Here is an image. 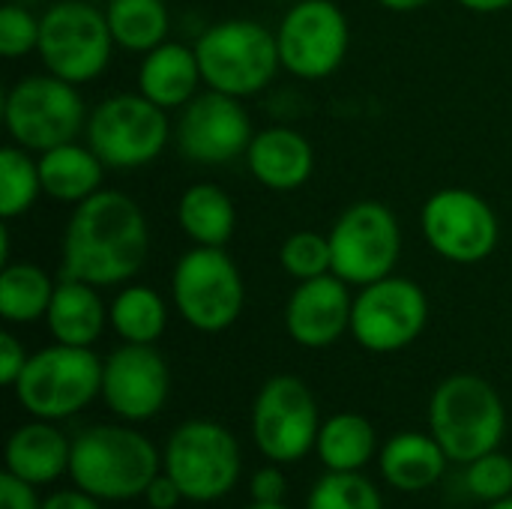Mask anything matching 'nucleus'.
<instances>
[{
  "instance_id": "1",
  "label": "nucleus",
  "mask_w": 512,
  "mask_h": 509,
  "mask_svg": "<svg viewBox=\"0 0 512 509\" xmlns=\"http://www.w3.org/2000/svg\"><path fill=\"white\" fill-rule=\"evenodd\" d=\"M147 255L150 228L138 201L117 189H99L72 210L63 228L60 276L117 288L141 273Z\"/></svg>"
},
{
  "instance_id": "2",
  "label": "nucleus",
  "mask_w": 512,
  "mask_h": 509,
  "mask_svg": "<svg viewBox=\"0 0 512 509\" xmlns=\"http://www.w3.org/2000/svg\"><path fill=\"white\" fill-rule=\"evenodd\" d=\"M75 489L96 501H135L162 474L156 447L129 426H93L72 441Z\"/></svg>"
},
{
  "instance_id": "3",
  "label": "nucleus",
  "mask_w": 512,
  "mask_h": 509,
  "mask_svg": "<svg viewBox=\"0 0 512 509\" xmlns=\"http://www.w3.org/2000/svg\"><path fill=\"white\" fill-rule=\"evenodd\" d=\"M204 84L234 99H249L270 87L282 69L276 30L255 18H225L210 24L195 42Z\"/></svg>"
},
{
  "instance_id": "4",
  "label": "nucleus",
  "mask_w": 512,
  "mask_h": 509,
  "mask_svg": "<svg viewBox=\"0 0 512 509\" xmlns=\"http://www.w3.org/2000/svg\"><path fill=\"white\" fill-rule=\"evenodd\" d=\"M429 426L447 459L468 465L501 447L507 432V411L489 381L462 372L438 384L429 405Z\"/></svg>"
},
{
  "instance_id": "5",
  "label": "nucleus",
  "mask_w": 512,
  "mask_h": 509,
  "mask_svg": "<svg viewBox=\"0 0 512 509\" xmlns=\"http://www.w3.org/2000/svg\"><path fill=\"white\" fill-rule=\"evenodd\" d=\"M87 117L78 84L51 72L24 75L3 96V126L9 141L36 156L75 141L84 132Z\"/></svg>"
},
{
  "instance_id": "6",
  "label": "nucleus",
  "mask_w": 512,
  "mask_h": 509,
  "mask_svg": "<svg viewBox=\"0 0 512 509\" xmlns=\"http://www.w3.org/2000/svg\"><path fill=\"white\" fill-rule=\"evenodd\" d=\"M171 138L174 126L168 123V111L144 93H114L102 99L84 126L87 147L111 171H135L156 162Z\"/></svg>"
},
{
  "instance_id": "7",
  "label": "nucleus",
  "mask_w": 512,
  "mask_h": 509,
  "mask_svg": "<svg viewBox=\"0 0 512 509\" xmlns=\"http://www.w3.org/2000/svg\"><path fill=\"white\" fill-rule=\"evenodd\" d=\"M177 315L198 333H225L246 306V282L225 246H192L171 273Z\"/></svg>"
},
{
  "instance_id": "8",
  "label": "nucleus",
  "mask_w": 512,
  "mask_h": 509,
  "mask_svg": "<svg viewBox=\"0 0 512 509\" xmlns=\"http://www.w3.org/2000/svg\"><path fill=\"white\" fill-rule=\"evenodd\" d=\"M114 48L105 9L90 0H57L39 15L36 54L45 72L69 84L96 81L108 69Z\"/></svg>"
},
{
  "instance_id": "9",
  "label": "nucleus",
  "mask_w": 512,
  "mask_h": 509,
  "mask_svg": "<svg viewBox=\"0 0 512 509\" xmlns=\"http://www.w3.org/2000/svg\"><path fill=\"white\" fill-rule=\"evenodd\" d=\"M12 390L30 417L66 420L102 396V360L90 348L54 342L30 354Z\"/></svg>"
},
{
  "instance_id": "10",
  "label": "nucleus",
  "mask_w": 512,
  "mask_h": 509,
  "mask_svg": "<svg viewBox=\"0 0 512 509\" xmlns=\"http://www.w3.org/2000/svg\"><path fill=\"white\" fill-rule=\"evenodd\" d=\"M162 468L180 486L186 501L210 504L234 489L240 477V447L225 426L213 420H189L171 432Z\"/></svg>"
},
{
  "instance_id": "11",
  "label": "nucleus",
  "mask_w": 512,
  "mask_h": 509,
  "mask_svg": "<svg viewBox=\"0 0 512 509\" xmlns=\"http://www.w3.org/2000/svg\"><path fill=\"white\" fill-rule=\"evenodd\" d=\"M333 273L354 288L393 276L402 258V225L381 201H357L330 228Z\"/></svg>"
},
{
  "instance_id": "12",
  "label": "nucleus",
  "mask_w": 512,
  "mask_h": 509,
  "mask_svg": "<svg viewBox=\"0 0 512 509\" xmlns=\"http://www.w3.org/2000/svg\"><path fill=\"white\" fill-rule=\"evenodd\" d=\"M282 69L300 81L336 75L351 48V24L333 0H294L276 27Z\"/></svg>"
},
{
  "instance_id": "13",
  "label": "nucleus",
  "mask_w": 512,
  "mask_h": 509,
  "mask_svg": "<svg viewBox=\"0 0 512 509\" xmlns=\"http://www.w3.org/2000/svg\"><path fill=\"white\" fill-rule=\"evenodd\" d=\"M420 228L435 255L450 264H480L501 240V222L492 204L474 189L450 186L426 198Z\"/></svg>"
},
{
  "instance_id": "14",
  "label": "nucleus",
  "mask_w": 512,
  "mask_h": 509,
  "mask_svg": "<svg viewBox=\"0 0 512 509\" xmlns=\"http://www.w3.org/2000/svg\"><path fill=\"white\" fill-rule=\"evenodd\" d=\"M429 324L426 291L405 276H387L363 285L354 297L351 336L372 354H396L420 339Z\"/></svg>"
},
{
  "instance_id": "15",
  "label": "nucleus",
  "mask_w": 512,
  "mask_h": 509,
  "mask_svg": "<svg viewBox=\"0 0 512 509\" xmlns=\"http://www.w3.org/2000/svg\"><path fill=\"white\" fill-rule=\"evenodd\" d=\"M318 432V402L306 381L276 375L258 390L252 405V438L261 456L276 465L300 462L312 453Z\"/></svg>"
},
{
  "instance_id": "16",
  "label": "nucleus",
  "mask_w": 512,
  "mask_h": 509,
  "mask_svg": "<svg viewBox=\"0 0 512 509\" xmlns=\"http://www.w3.org/2000/svg\"><path fill=\"white\" fill-rule=\"evenodd\" d=\"M252 138V117L243 99L210 87L183 105L174 120V147L195 165H228L246 156Z\"/></svg>"
},
{
  "instance_id": "17",
  "label": "nucleus",
  "mask_w": 512,
  "mask_h": 509,
  "mask_svg": "<svg viewBox=\"0 0 512 509\" xmlns=\"http://www.w3.org/2000/svg\"><path fill=\"white\" fill-rule=\"evenodd\" d=\"M171 393V372L153 345L123 342L102 360V399L120 420L156 417Z\"/></svg>"
},
{
  "instance_id": "18",
  "label": "nucleus",
  "mask_w": 512,
  "mask_h": 509,
  "mask_svg": "<svg viewBox=\"0 0 512 509\" xmlns=\"http://www.w3.org/2000/svg\"><path fill=\"white\" fill-rule=\"evenodd\" d=\"M351 285L336 273L297 282L285 303V330L288 336L309 351L336 345L345 333H351L354 297Z\"/></svg>"
},
{
  "instance_id": "19",
  "label": "nucleus",
  "mask_w": 512,
  "mask_h": 509,
  "mask_svg": "<svg viewBox=\"0 0 512 509\" xmlns=\"http://www.w3.org/2000/svg\"><path fill=\"white\" fill-rule=\"evenodd\" d=\"M249 174L270 192H294L309 183L315 171L312 141L291 126H267L255 132L246 150Z\"/></svg>"
},
{
  "instance_id": "20",
  "label": "nucleus",
  "mask_w": 512,
  "mask_h": 509,
  "mask_svg": "<svg viewBox=\"0 0 512 509\" xmlns=\"http://www.w3.org/2000/svg\"><path fill=\"white\" fill-rule=\"evenodd\" d=\"M204 84L195 45L183 42H162L153 51L141 54L138 66V93H144L150 102H156L165 111H180L198 96V87Z\"/></svg>"
},
{
  "instance_id": "21",
  "label": "nucleus",
  "mask_w": 512,
  "mask_h": 509,
  "mask_svg": "<svg viewBox=\"0 0 512 509\" xmlns=\"http://www.w3.org/2000/svg\"><path fill=\"white\" fill-rule=\"evenodd\" d=\"M69 459L72 444L57 426H51V420L24 423L6 441V471L33 486H45L69 474Z\"/></svg>"
},
{
  "instance_id": "22",
  "label": "nucleus",
  "mask_w": 512,
  "mask_h": 509,
  "mask_svg": "<svg viewBox=\"0 0 512 509\" xmlns=\"http://www.w3.org/2000/svg\"><path fill=\"white\" fill-rule=\"evenodd\" d=\"M45 324L60 345L93 348L108 324V306L102 303L96 285L60 276Z\"/></svg>"
},
{
  "instance_id": "23",
  "label": "nucleus",
  "mask_w": 512,
  "mask_h": 509,
  "mask_svg": "<svg viewBox=\"0 0 512 509\" xmlns=\"http://www.w3.org/2000/svg\"><path fill=\"white\" fill-rule=\"evenodd\" d=\"M36 162H39L42 192L57 204L78 207L102 189L105 165L87 144L69 141V144L51 147L39 153Z\"/></svg>"
},
{
  "instance_id": "24",
  "label": "nucleus",
  "mask_w": 512,
  "mask_h": 509,
  "mask_svg": "<svg viewBox=\"0 0 512 509\" xmlns=\"http://www.w3.org/2000/svg\"><path fill=\"white\" fill-rule=\"evenodd\" d=\"M447 453L432 435L402 432L390 438L381 450V474L399 492L432 489L447 468Z\"/></svg>"
},
{
  "instance_id": "25",
  "label": "nucleus",
  "mask_w": 512,
  "mask_h": 509,
  "mask_svg": "<svg viewBox=\"0 0 512 509\" xmlns=\"http://www.w3.org/2000/svg\"><path fill=\"white\" fill-rule=\"evenodd\" d=\"M177 225L195 246H225L237 231V207L216 183H192L177 201Z\"/></svg>"
},
{
  "instance_id": "26",
  "label": "nucleus",
  "mask_w": 512,
  "mask_h": 509,
  "mask_svg": "<svg viewBox=\"0 0 512 509\" xmlns=\"http://www.w3.org/2000/svg\"><path fill=\"white\" fill-rule=\"evenodd\" d=\"M57 282L33 261H9L0 270V315L6 324H33L48 315Z\"/></svg>"
},
{
  "instance_id": "27",
  "label": "nucleus",
  "mask_w": 512,
  "mask_h": 509,
  "mask_svg": "<svg viewBox=\"0 0 512 509\" xmlns=\"http://www.w3.org/2000/svg\"><path fill=\"white\" fill-rule=\"evenodd\" d=\"M105 18L114 45L129 54H147L168 42L171 12L165 0H108Z\"/></svg>"
},
{
  "instance_id": "28",
  "label": "nucleus",
  "mask_w": 512,
  "mask_h": 509,
  "mask_svg": "<svg viewBox=\"0 0 512 509\" xmlns=\"http://www.w3.org/2000/svg\"><path fill=\"white\" fill-rule=\"evenodd\" d=\"M108 327L132 345H156L168 327V306L150 285H126L108 306Z\"/></svg>"
},
{
  "instance_id": "29",
  "label": "nucleus",
  "mask_w": 512,
  "mask_h": 509,
  "mask_svg": "<svg viewBox=\"0 0 512 509\" xmlns=\"http://www.w3.org/2000/svg\"><path fill=\"white\" fill-rule=\"evenodd\" d=\"M378 438L366 417L360 414H333L321 423L315 450L327 471H360L375 456Z\"/></svg>"
},
{
  "instance_id": "30",
  "label": "nucleus",
  "mask_w": 512,
  "mask_h": 509,
  "mask_svg": "<svg viewBox=\"0 0 512 509\" xmlns=\"http://www.w3.org/2000/svg\"><path fill=\"white\" fill-rule=\"evenodd\" d=\"M42 192L39 162L30 150L18 144H6L0 153V216L3 222H12L24 216Z\"/></svg>"
},
{
  "instance_id": "31",
  "label": "nucleus",
  "mask_w": 512,
  "mask_h": 509,
  "mask_svg": "<svg viewBox=\"0 0 512 509\" xmlns=\"http://www.w3.org/2000/svg\"><path fill=\"white\" fill-rule=\"evenodd\" d=\"M306 509H384V501L363 474L330 471L315 483Z\"/></svg>"
},
{
  "instance_id": "32",
  "label": "nucleus",
  "mask_w": 512,
  "mask_h": 509,
  "mask_svg": "<svg viewBox=\"0 0 512 509\" xmlns=\"http://www.w3.org/2000/svg\"><path fill=\"white\" fill-rule=\"evenodd\" d=\"M279 267L285 276L306 282L333 273V249H330V234L318 231H297L282 240L279 246Z\"/></svg>"
},
{
  "instance_id": "33",
  "label": "nucleus",
  "mask_w": 512,
  "mask_h": 509,
  "mask_svg": "<svg viewBox=\"0 0 512 509\" xmlns=\"http://www.w3.org/2000/svg\"><path fill=\"white\" fill-rule=\"evenodd\" d=\"M465 486L477 501H486V504L507 498V495H512V459L492 450V453L468 462Z\"/></svg>"
},
{
  "instance_id": "34",
  "label": "nucleus",
  "mask_w": 512,
  "mask_h": 509,
  "mask_svg": "<svg viewBox=\"0 0 512 509\" xmlns=\"http://www.w3.org/2000/svg\"><path fill=\"white\" fill-rule=\"evenodd\" d=\"M39 48V15L24 3H3L0 9V54L6 60L27 57Z\"/></svg>"
},
{
  "instance_id": "35",
  "label": "nucleus",
  "mask_w": 512,
  "mask_h": 509,
  "mask_svg": "<svg viewBox=\"0 0 512 509\" xmlns=\"http://www.w3.org/2000/svg\"><path fill=\"white\" fill-rule=\"evenodd\" d=\"M27 360H30V354L24 351V345L9 330H3L0 333V384L15 387V381L24 372Z\"/></svg>"
},
{
  "instance_id": "36",
  "label": "nucleus",
  "mask_w": 512,
  "mask_h": 509,
  "mask_svg": "<svg viewBox=\"0 0 512 509\" xmlns=\"http://www.w3.org/2000/svg\"><path fill=\"white\" fill-rule=\"evenodd\" d=\"M249 492H252V501H261V504H282L285 492H288V480L285 474L279 471V465H267L261 471H255L252 483H249Z\"/></svg>"
},
{
  "instance_id": "37",
  "label": "nucleus",
  "mask_w": 512,
  "mask_h": 509,
  "mask_svg": "<svg viewBox=\"0 0 512 509\" xmlns=\"http://www.w3.org/2000/svg\"><path fill=\"white\" fill-rule=\"evenodd\" d=\"M42 504L36 501L33 483L15 477V474H3L0 477V509H39Z\"/></svg>"
},
{
  "instance_id": "38",
  "label": "nucleus",
  "mask_w": 512,
  "mask_h": 509,
  "mask_svg": "<svg viewBox=\"0 0 512 509\" xmlns=\"http://www.w3.org/2000/svg\"><path fill=\"white\" fill-rule=\"evenodd\" d=\"M144 498H147L150 509H174L180 501H186V498H183V492H180V486H177L165 471H162L150 486H147Z\"/></svg>"
},
{
  "instance_id": "39",
  "label": "nucleus",
  "mask_w": 512,
  "mask_h": 509,
  "mask_svg": "<svg viewBox=\"0 0 512 509\" xmlns=\"http://www.w3.org/2000/svg\"><path fill=\"white\" fill-rule=\"evenodd\" d=\"M39 509H99V501L90 498L87 492L75 489V492H57L48 501H42Z\"/></svg>"
},
{
  "instance_id": "40",
  "label": "nucleus",
  "mask_w": 512,
  "mask_h": 509,
  "mask_svg": "<svg viewBox=\"0 0 512 509\" xmlns=\"http://www.w3.org/2000/svg\"><path fill=\"white\" fill-rule=\"evenodd\" d=\"M456 3H462L468 12H477V15H495L512 6V0H456Z\"/></svg>"
},
{
  "instance_id": "41",
  "label": "nucleus",
  "mask_w": 512,
  "mask_h": 509,
  "mask_svg": "<svg viewBox=\"0 0 512 509\" xmlns=\"http://www.w3.org/2000/svg\"><path fill=\"white\" fill-rule=\"evenodd\" d=\"M378 3L384 9H390V12H417V9H426L435 0H378Z\"/></svg>"
},
{
  "instance_id": "42",
  "label": "nucleus",
  "mask_w": 512,
  "mask_h": 509,
  "mask_svg": "<svg viewBox=\"0 0 512 509\" xmlns=\"http://www.w3.org/2000/svg\"><path fill=\"white\" fill-rule=\"evenodd\" d=\"M489 509H512V495L501 498V501H495V504H489Z\"/></svg>"
},
{
  "instance_id": "43",
  "label": "nucleus",
  "mask_w": 512,
  "mask_h": 509,
  "mask_svg": "<svg viewBox=\"0 0 512 509\" xmlns=\"http://www.w3.org/2000/svg\"><path fill=\"white\" fill-rule=\"evenodd\" d=\"M246 509H288L285 504H261V501H252V507Z\"/></svg>"
},
{
  "instance_id": "44",
  "label": "nucleus",
  "mask_w": 512,
  "mask_h": 509,
  "mask_svg": "<svg viewBox=\"0 0 512 509\" xmlns=\"http://www.w3.org/2000/svg\"><path fill=\"white\" fill-rule=\"evenodd\" d=\"M288 3H294V0H288Z\"/></svg>"
}]
</instances>
